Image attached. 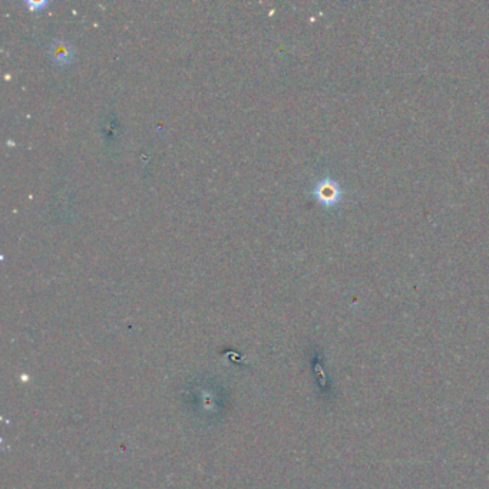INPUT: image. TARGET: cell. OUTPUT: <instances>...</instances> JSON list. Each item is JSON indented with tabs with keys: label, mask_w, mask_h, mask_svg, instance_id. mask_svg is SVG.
<instances>
[{
	"label": "cell",
	"mask_w": 489,
	"mask_h": 489,
	"mask_svg": "<svg viewBox=\"0 0 489 489\" xmlns=\"http://www.w3.org/2000/svg\"><path fill=\"white\" fill-rule=\"evenodd\" d=\"M51 57L59 66H65L72 62L73 48L65 40H55L51 46Z\"/></svg>",
	"instance_id": "6da1fadb"
},
{
	"label": "cell",
	"mask_w": 489,
	"mask_h": 489,
	"mask_svg": "<svg viewBox=\"0 0 489 489\" xmlns=\"http://www.w3.org/2000/svg\"><path fill=\"white\" fill-rule=\"evenodd\" d=\"M26 5L32 9V10H39L48 5V2H32V0H28Z\"/></svg>",
	"instance_id": "7a4b0ae2"
}]
</instances>
